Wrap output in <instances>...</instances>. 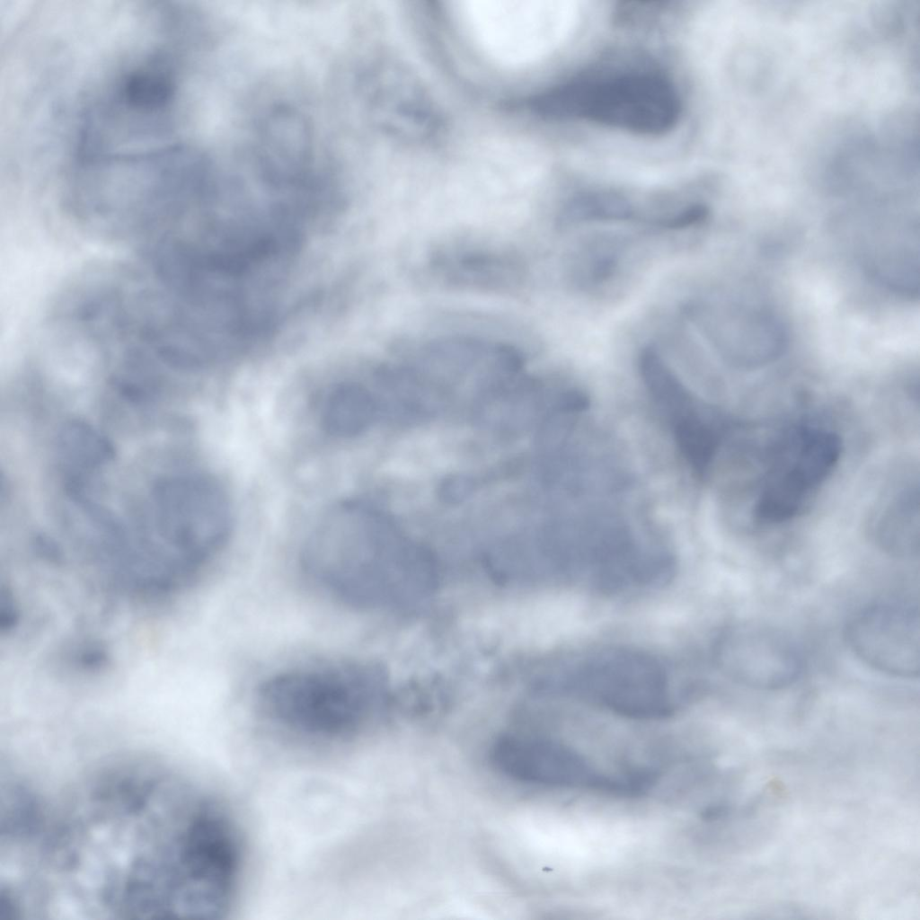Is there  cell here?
Listing matches in <instances>:
<instances>
[{"mask_svg":"<svg viewBox=\"0 0 920 920\" xmlns=\"http://www.w3.org/2000/svg\"><path fill=\"white\" fill-rule=\"evenodd\" d=\"M371 669L351 662L296 668L260 686L264 715L294 737L316 743L348 741L370 722L379 701Z\"/></svg>","mask_w":920,"mask_h":920,"instance_id":"obj_1","label":"cell"},{"mask_svg":"<svg viewBox=\"0 0 920 920\" xmlns=\"http://www.w3.org/2000/svg\"><path fill=\"white\" fill-rule=\"evenodd\" d=\"M243 865L238 829L224 807L200 800L189 810L172 843L169 889L172 914L212 918L234 898Z\"/></svg>","mask_w":920,"mask_h":920,"instance_id":"obj_2","label":"cell"},{"mask_svg":"<svg viewBox=\"0 0 920 920\" xmlns=\"http://www.w3.org/2000/svg\"><path fill=\"white\" fill-rule=\"evenodd\" d=\"M554 105L562 119H585L646 136L671 130L681 112L669 80L649 68L572 79L555 89Z\"/></svg>","mask_w":920,"mask_h":920,"instance_id":"obj_3","label":"cell"},{"mask_svg":"<svg viewBox=\"0 0 920 920\" xmlns=\"http://www.w3.org/2000/svg\"><path fill=\"white\" fill-rule=\"evenodd\" d=\"M842 441L831 429L799 424L784 430L769 452L754 505L756 519L774 526L799 516L836 467Z\"/></svg>","mask_w":920,"mask_h":920,"instance_id":"obj_4","label":"cell"},{"mask_svg":"<svg viewBox=\"0 0 920 920\" xmlns=\"http://www.w3.org/2000/svg\"><path fill=\"white\" fill-rule=\"evenodd\" d=\"M558 687L571 697L627 717L656 719L672 711L665 668L636 650H613L587 658L561 677Z\"/></svg>","mask_w":920,"mask_h":920,"instance_id":"obj_5","label":"cell"},{"mask_svg":"<svg viewBox=\"0 0 920 920\" xmlns=\"http://www.w3.org/2000/svg\"><path fill=\"white\" fill-rule=\"evenodd\" d=\"M558 10L545 2L474 1L466 13L474 38L489 55L521 65L540 56L554 40Z\"/></svg>","mask_w":920,"mask_h":920,"instance_id":"obj_6","label":"cell"},{"mask_svg":"<svg viewBox=\"0 0 920 920\" xmlns=\"http://www.w3.org/2000/svg\"><path fill=\"white\" fill-rule=\"evenodd\" d=\"M845 637L854 654L871 668L897 677L919 676L917 608L896 602L871 605L850 619Z\"/></svg>","mask_w":920,"mask_h":920,"instance_id":"obj_7","label":"cell"},{"mask_svg":"<svg viewBox=\"0 0 920 920\" xmlns=\"http://www.w3.org/2000/svg\"><path fill=\"white\" fill-rule=\"evenodd\" d=\"M721 659L739 684L756 690H779L801 677L803 656L786 632L760 622L739 624L725 635Z\"/></svg>","mask_w":920,"mask_h":920,"instance_id":"obj_8","label":"cell"},{"mask_svg":"<svg viewBox=\"0 0 920 920\" xmlns=\"http://www.w3.org/2000/svg\"><path fill=\"white\" fill-rule=\"evenodd\" d=\"M489 758L500 773L522 783L547 786L600 783L579 756L551 740L502 737L491 746Z\"/></svg>","mask_w":920,"mask_h":920,"instance_id":"obj_9","label":"cell"},{"mask_svg":"<svg viewBox=\"0 0 920 920\" xmlns=\"http://www.w3.org/2000/svg\"><path fill=\"white\" fill-rule=\"evenodd\" d=\"M435 270L451 284L479 288L498 289L518 284L521 266L504 252L485 249H467L438 256Z\"/></svg>","mask_w":920,"mask_h":920,"instance_id":"obj_10","label":"cell"},{"mask_svg":"<svg viewBox=\"0 0 920 920\" xmlns=\"http://www.w3.org/2000/svg\"><path fill=\"white\" fill-rule=\"evenodd\" d=\"M918 486L906 484L894 491L877 512L871 527L875 545L898 558L919 553Z\"/></svg>","mask_w":920,"mask_h":920,"instance_id":"obj_11","label":"cell"},{"mask_svg":"<svg viewBox=\"0 0 920 920\" xmlns=\"http://www.w3.org/2000/svg\"><path fill=\"white\" fill-rule=\"evenodd\" d=\"M372 411V401L365 390L354 385H342L325 399L322 423L329 433L348 437L363 429L369 422Z\"/></svg>","mask_w":920,"mask_h":920,"instance_id":"obj_12","label":"cell"},{"mask_svg":"<svg viewBox=\"0 0 920 920\" xmlns=\"http://www.w3.org/2000/svg\"><path fill=\"white\" fill-rule=\"evenodd\" d=\"M58 446L68 467L80 468L81 472L103 464L113 455L110 442L81 421H71L63 427Z\"/></svg>","mask_w":920,"mask_h":920,"instance_id":"obj_13","label":"cell"},{"mask_svg":"<svg viewBox=\"0 0 920 920\" xmlns=\"http://www.w3.org/2000/svg\"><path fill=\"white\" fill-rule=\"evenodd\" d=\"M633 208L624 197L611 192H588L573 198L560 217L561 226L588 221L630 220Z\"/></svg>","mask_w":920,"mask_h":920,"instance_id":"obj_14","label":"cell"}]
</instances>
